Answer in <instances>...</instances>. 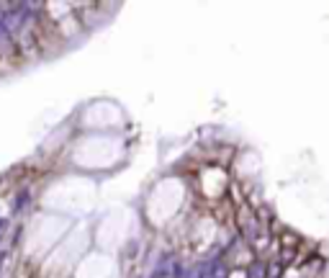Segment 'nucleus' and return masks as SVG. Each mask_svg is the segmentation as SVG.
Segmentation results:
<instances>
[{"label": "nucleus", "mask_w": 329, "mask_h": 278, "mask_svg": "<svg viewBox=\"0 0 329 278\" xmlns=\"http://www.w3.org/2000/svg\"><path fill=\"white\" fill-rule=\"evenodd\" d=\"M26 199H29V194H26V191H21V194L16 196V204H13V211H21V209H24V204H26Z\"/></svg>", "instance_id": "obj_1"}, {"label": "nucleus", "mask_w": 329, "mask_h": 278, "mask_svg": "<svg viewBox=\"0 0 329 278\" xmlns=\"http://www.w3.org/2000/svg\"><path fill=\"white\" fill-rule=\"evenodd\" d=\"M3 229H6V219H0V234H3Z\"/></svg>", "instance_id": "obj_2"}]
</instances>
